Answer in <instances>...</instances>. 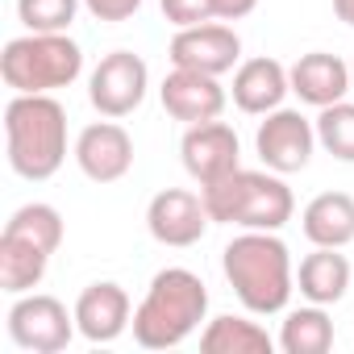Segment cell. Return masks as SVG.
I'll return each mask as SVG.
<instances>
[{"instance_id":"cell-2","label":"cell","mask_w":354,"mask_h":354,"mask_svg":"<svg viewBox=\"0 0 354 354\" xmlns=\"http://www.w3.org/2000/svg\"><path fill=\"white\" fill-rule=\"evenodd\" d=\"M209 317V288L188 267H162L142 304L133 308V342L142 350H175L184 346L201 321Z\"/></svg>"},{"instance_id":"cell-10","label":"cell","mask_w":354,"mask_h":354,"mask_svg":"<svg viewBox=\"0 0 354 354\" xmlns=\"http://www.w3.org/2000/svg\"><path fill=\"white\" fill-rule=\"evenodd\" d=\"M209 209H205V196L188 192V188H162L150 205H146V230L158 246H196L209 230Z\"/></svg>"},{"instance_id":"cell-14","label":"cell","mask_w":354,"mask_h":354,"mask_svg":"<svg viewBox=\"0 0 354 354\" xmlns=\"http://www.w3.org/2000/svg\"><path fill=\"white\" fill-rule=\"evenodd\" d=\"M133 325V304H129V292L113 279H100V283H88L75 300V329L96 342V346H109L117 342L125 329Z\"/></svg>"},{"instance_id":"cell-22","label":"cell","mask_w":354,"mask_h":354,"mask_svg":"<svg viewBox=\"0 0 354 354\" xmlns=\"http://www.w3.org/2000/svg\"><path fill=\"white\" fill-rule=\"evenodd\" d=\"M5 234H17V238L42 246L46 254H55V250L63 246V217H59L55 205H21V209L9 217Z\"/></svg>"},{"instance_id":"cell-9","label":"cell","mask_w":354,"mask_h":354,"mask_svg":"<svg viewBox=\"0 0 354 354\" xmlns=\"http://www.w3.org/2000/svg\"><path fill=\"white\" fill-rule=\"evenodd\" d=\"M171 67H188V71H205V75H225L238 67L242 59V38L221 26V21H201V26H184L175 30L171 46H167Z\"/></svg>"},{"instance_id":"cell-21","label":"cell","mask_w":354,"mask_h":354,"mask_svg":"<svg viewBox=\"0 0 354 354\" xmlns=\"http://www.w3.org/2000/svg\"><path fill=\"white\" fill-rule=\"evenodd\" d=\"M279 350L283 354H325L333 346V321L325 313V304H304L292 308L279 325Z\"/></svg>"},{"instance_id":"cell-12","label":"cell","mask_w":354,"mask_h":354,"mask_svg":"<svg viewBox=\"0 0 354 354\" xmlns=\"http://www.w3.org/2000/svg\"><path fill=\"white\" fill-rule=\"evenodd\" d=\"M71 154H75L80 171L88 175L92 184H117V180H125L129 167H133V138L113 117L109 121H92L88 129H80Z\"/></svg>"},{"instance_id":"cell-23","label":"cell","mask_w":354,"mask_h":354,"mask_svg":"<svg viewBox=\"0 0 354 354\" xmlns=\"http://www.w3.org/2000/svg\"><path fill=\"white\" fill-rule=\"evenodd\" d=\"M317 125V142L342 158V162H354V104L350 100H337L329 109H321V117L313 121Z\"/></svg>"},{"instance_id":"cell-15","label":"cell","mask_w":354,"mask_h":354,"mask_svg":"<svg viewBox=\"0 0 354 354\" xmlns=\"http://www.w3.org/2000/svg\"><path fill=\"white\" fill-rule=\"evenodd\" d=\"M288 80H292V92H296L304 104H313V109H329V104L346 100V92L354 88L350 63H342V59L329 55V50L300 55V59L288 67Z\"/></svg>"},{"instance_id":"cell-8","label":"cell","mask_w":354,"mask_h":354,"mask_svg":"<svg viewBox=\"0 0 354 354\" xmlns=\"http://www.w3.org/2000/svg\"><path fill=\"white\" fill-rule=\"evenodd\" d=\"M313 146H317V125L300 113V109H275L259 121V133H254V150L263 158L267 171L275 175H292V171H304L308 158H313Z\"/></svg>"},{"instance_id":"cell-6","label":"cell","mask_w":354,"mask_h":354,"mask_svg":"<svg viewBox=\"0 0 354 354\" xmlns=\"http://www.w3.org/2000/svg\"><path fill=\"white\" fill-rule=\"evenodd\" d=\"M75 308L67 313V304L59 296H46V292H26L17 296V304L9 308V337L21 346V350H34V354H59L71 346L75 337Z\"/></svg>"},{"instance_id":"cell-11","label":"cell","mask_w":354,"mask_h":354,"mask_svg":"<svg viewBox=\"0 0 354 354\" xmlns=\"http://www.w3.org/2000/svg\"><path fill=\"white\" fill-rule=\"evenodd\" d=\"M180 154H184V171L205 188V184H217L221 175L238 171L242 167V142L234 133L230 121H201V125H188L184 142H180Z\"/></svg>"},{"instance_id":"cell-19","label":"cell","mask_w":354,"mask_h":354,"mask_svg":"<svg viewBox=\"0 0 354 354\" xmlns=\"http://www.w3.org/2000/svg\"><path fill=\"white\" fill-rule=\"evenodd\" d=\"M50 254L17 234H0V288L9 296H26L46 279Z\"/></svg>"},{"instance_id":"cell-5","label":"cell","mask_w":354,"mask_h":354,"mask_svg":"<svg viewBox=\"0 0 354 354\" xmlns=\"http://www.w3.org/2000/svg\"><path fill=\"white\" fill-rule=\"evenodd\" d=\"M84 71V50L67 34H26L13 38L0 55V75L13 92H59L71 88Z\"/></svg>"},{"instance_id":"cell-4","label":"cell","mask_w":354,"mask_h":354,"mask_svg":"<svg viewBox=\"0 0 354 354\" xmlns=\"http://www.w3.org/2000/svg\"><path fill=\"white\" fill-rule=\"evenodd\" d=\"M205 209L213 221L221 225H242V230H283L296 213V196L292 188L279 180L275 171H230L217 184L201 188Z\"/></svg>"},{"instance_id":"cell-16","label":"cell","mask_w":354,"mask_h":354,"mask_svg":"<svg viewBox=\"0 0 354 354\" xmlns=\"http://www.w3.org/2000/svg\"><path fill=\"white\" fill-rule=\"evenodd\" d=\"M292 92V80H288V67L279 59H246L238 63L234 71V104L250 117H267L283 104V96Z\"/></svg>"},{"instance_id":"cell-29","label":"cell","mask_w":354,"mask_h":354,"mask_svg":"<svg viewBox=\"0 0 354 354\" xmlns=\"http://www.w3.org/2000/svg\"><path fill=\"white\" fill-rule=\"evenodd\" d=\"M350 75H354V59H350Z\"/></svg>"},{"instance_id":"cell-28","label":"cell","mask_w":354,"mask_h":354,"mask_svg":"<svg viewBox=\"0 0 354 354\" xmlns=\"http://www.w3.org/2000/svg\"><path fill=\"white\" fill-rule=\"evenodd\" d=\"M333 13H337V21H346L354 30V0H333Z\"/></svg>"},{"instance_id":"cell-1","label":"cell","mask_w":354,"mask_h":354,"mask_svg":"<svg viewBox=\"0 0 354 354\" xmlns=\"http://www.w3.org/2000/svg\"><path fill=\"white\" fill-rule=\"evenodd\" d=\"M221 271L234 288V296L242 300L246 313L254 317H275L288 308L292 292H296V267H292V250L275 230H246L238 234L225 254H221Z\"/></svg>"},{"instance_id":"cell-27","label":"cell","mask_w":354,"mask_h":354,"mask_svg":"<svg viewBox=\"0 0 354 354\" xmlns=\"http://www.w3.org/2000/svg\"><path fill=\"white\" fill-rule=\"evenodd\" d=\"M213 9H217L221 21H242L259 9V0H213Z\"/></svg>"},{"instance_id":"cell-7","label":"cell","mask_w":354,"mask_h":354,"mask_svg":"<svg viewBox=\"0 0 354 354\" xmlns=\"http://www.w3.org/2000/svg\"><path fill=\"white\" fill-rule=\"evenodd\" d=\"M146 88H150V67L142 55L133 50H113L96 63L92 80H88V100L100 117H129L142 100H146Z\"/></svg>"},{"instance_id":"cell-25","label":"cell","mask_w":354,"mask_h":354,"mask_svg":"<svg viewBox=\"0 0 354 354\" xmlns=\"http://www.w3.org/2000/svg\"><path fill=\"white\" fill-rule=\"evenodd\" d=\"M158 5H162V17H167L175 30L201 26V21H213V17H217L213 0H158Z\"/></svg>"},{"instance_id":"cell-18","label":"cell","mask_w":354,"mask_h":354,"mask_svg":"<svg viewBox=\"0 0 354 354\" xmlns=\"http://www.w3.org/2000/svg\"><path fill=\"white\" fill-rule=\"evenodd\" d=\"M296 288L308 304H337L350 288V259L337 246H317L313 254L300 259Z\"/></svg>"},{"instance_id":"cell-24","label":"cell","mask_w":354,"mask_h":354,"mask_svg":"<svg viewBox=\"0 0 354 354\" xmlns=\"http://www.w3.org/2000/svg\"><path fill=\"white\" fill-rule=\"evenodd\" d=\"M80 0H17V17L30 34H67Z\"/></svg>"},{"instance_id":"cell-20","label":"cell","mask_w":354,"mask_h":354,"mask_svg":"<svg viewBox=\"0 0 354 354\" xmlns=\"http://www.w3.org/2000/svg\"><path fill=\"white\" fill-rule=\"evenodd\" d=\"M279 342L259 325V321H246V317H213L201 333V350L205 354H271Z\"/></svg>"},{"instance_id":"cell-13","label":"cell","mask_w":354,"mask_h":354,"mask_svg":"<svg viewBox=\"0 0 354 354\" xmlns=\"http://www.w3.org/2000/svg\"><path fill=\"white\" fill-rule=\"evenodd\" d=\"M162 109L167 117L184 121V125H201V121H217L225 113V88L217 75H205V71H188V67H175L162 88Z\"/></svg>"},{"instance_id":"cell-17","label":"cell","mask_w":354,"mask_h":354,"mask_svg":"<svg viewBox=\"0 0 354 354\" xmlns=\"http://www.w3.org/2000/svg\"><path fill=\"white\" fill-rule=\"evenodd\" d=\"M300 230L313 246H350L354 242V196L350 192H321L304 205Z\"/></svg>"},{"instance_id":"cell-3","label":"cell","mask_w":354,"mask_h":354,"mask_svg":"<svg viewBox=\"0 0 354 354\" xmlns=\"http://www.w3.org/2000/svg\"><path fill=\"white\" fill-rule=\"evenodd\" d=\"M5 138H9V167L21 180H50L67 162V109L42 92H17L5 109Z\"/></svg>"},{"instance_id":"cell-26","label":"cell","mask_w":354,"mask_h":354,"mask_svg":"<svg viewBox=\"0 0 354 354\" xmlns=\"http://www.w3.org/2000/svg\"><path fill=\"white\" fill-rule=\"evenodd\" d=\"M84 5L96 21H129L142 9V0H84Z\"/></svg>"}]
</instances>
